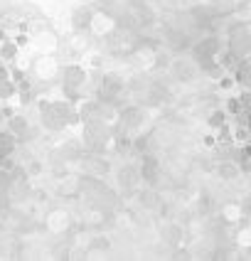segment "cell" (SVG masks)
I'll return each mask as SVG.
<instances>
[{
	"label": "cell",
	"instance_id": "cell-4",
	"mask_svg": "<svg viewBox=\"0 0 251 261\" xmlns=\"http://www.w3.org/2000/svg\"><path fill=\"white\" fill-rule=\"evenodd\" d=\"M170 72H173V76H175L177 82H192L197 76V64L190 62V59H175L173 67H170Z\"/></svg>",
	"mask_w": 251,
	"mask_h": 261
},
{
	"label": "cell",
	"instance_id": "cell-6",
	"mask_svg": "<svg viewBox=\"0 0 251 261\" xmlns=\"http://www.w3.org/2000/svg\"><path fill=\"white\" fill-rule=\"evenodd\" d=\"M138 177H141V173H138L135 168H131V165H126V168L118 173V182H121L126 190H131L138 185Z\"/></svg>",
	"mask_w": 251,
	"mask_h": 261
},
{
	"label": "cell",
	"instance_id": "cell-1",
	"mask_svg": "<svg viewBox=\"0 0 251 261\" xmlns=\"http://www.w3.org/2000/svg\"><path fill=\"white\" fill-rule=\"evenodd\" d=\"M229 52L239 59L249 57L251 52V30L246 25H234L229 32Z\"/></svg>",
	"mask_w": 251,
	"mask_h": 261
},
{
	"label": "cell",
	"instance_id": "cell-7",
	"mask_svg": "<svg viewBox=\"0 0 251 261\" xmlns=\"http://www.w3.org/2000/svg\"><path fill=\"white\" fill-rule=\"evenodd\" d=\"M239 173H241L239 163H234V160H221L219 175L224 177V180H234V177H239Z\"/></svg>",
	"mask_w": 251,
	"mask_h": 261
},
{
	"label": "cell",
	"instance_id": "cell-11",
	"mask_svg": "<svg viewBox=\"0 0 251 261\" xmlns=\"http://www.w3.org/2000/svg\"><path fill=\"white\" fill-rule=\"evenodd\" d=\"M209 126H214V128H217V126H224V114H221V111H214L212 118H209Z\"/></svg>",
	"mask_w": 251,
	"mask_h": 261
},
{
	"label": "cell",
	"instance_id": "cell-3",
	"mask_svg": "<svg viewBox=\"0 0 251 261\" xmlns=\"http://www.w3.org/2000/svg\"><path fill=\"white\" fill-rule=\"evenodd\" d=\"M138 173H141V177L146 180L148 185H155V182H158V180L162 177L160 160H158V158H153V155H143V163H141Z\"/></svg>",
	"mask_w": 251,
	"mask_h": 261
},
{
	"label": "cell",
	"instance_id": "cell-5",
	"mask_svg": "<svg viewBox=\"0 0 251 261\" xmlns=\"http://www.w3.org/2000/svg\"><path fill=\"white\" fill-rule=\"evenodd\" d=\"M123 126L126 128H138V126H143V121H146V109H141V106H128V109H123Z\"/></svg>",
	"mask_w": 251,
	"mask_h": 261
},
{
	"label": "cell",
	"instance_id": "cell-10",
	"mask_svg": "<svg viewBox=\"0 0 251 261\" xmlns=\"http://www.w3.org/2000/svg\"><path fill=\"white\" fill-rule=\"evenodd\" d=\"M91 20H94V15L89 13V10H84V8H79V10L74 13V25H76V28H89Z\"/></svg>",
	"mask_w": 251,
	"mask_h": 261
},
{
	"label": "cell",
	"instance_id": "cell-9",
	"mask_svg": "<svg viewBox=\"0 0 251 261\" xmlns=\"http://www.w3.org/2000/svg\"><path fill=\"white\" fill-rule=\"evenodd\" d=\"M141 204H143L146 210H155V207H160V197H158V192H155V190H146V192H141Z\"/></svg>",
	"mask_w": 251,
	"mask_h": 261
},
{
	"label": "cell",
	"instance_id": "cell-2",
	"mask_svg": "<svg viewBox=\"0 0 251 261\" xmlns=\"http://www.w3.org/2000/svg\"><path fill=\"white\" fill-rule=\"evenodd\" d=\"M121 91H123V82L118 79V76H103L101 82V89H99V101L101 103H114L121 96Z\"/></svg>",
	"mask_w": 251,
	"mask_h": 261
},
{
	"label": "cell",
	"instance_id": "cell-8",
	"mask_svg": "<svg viewBox=\"0 0 251 261\" xmlns=\"http://www.w3.org/2000/svg\"><path fill=\"white\" fill-rule=\"evenodd\" d=\"M64 76H67V79H64V84H67L69 89H74L76 84H81V82H84V72H81L79 67H69V69H64Z\"/></svg>",
	"mask_w": 251,
	"mask_h": 261
}]
</instances>
